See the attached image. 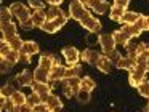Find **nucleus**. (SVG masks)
I'll list each match as a JSON object with an SVG mask.
<instances>
[{
    "label": "nucleus",
    "instance_id": "6e6d98bb",
    "mask_svg": "<svg viewBox=\"0 0 149 112\" xmlns=\"http://www.w3.org/2000/svg\"><path fill=\"white\" fill-rule=\"evenodd\" d=\"M148 102H149V98H148Z\"/></svg>",
    "mask_w": 149,
    "mask_h": 112
},
{
    "label": "nucleus",
    "instance_id": "3c124183",
    "mask_svg": "<svg viewBox=\"0 0 149 112\" xmlns=\"http://www.w3.org/2000/svg\"><path fill=\"white\" fill-rule=\"evenodd\" d=\"M45 2L48 3V5H58V6H59L63 0H45Z\"/></svg>",
    "mask_w": 149,
    "mask_h": 112
},
{
    "label": "nucleus",
    "instance_id": "f704fd0d",
    "mask_svg": "<svg viewBox=\"0 0 149 112\" xmlns=\"http://www.w3.org/2000/svg\"><path fill=\"white\" fill-rule=\"evenodd\" d=\"M75 98H77V101L80 102V104H87L88 101H90V91H87V90H82L75 95Z\"/></svg>",
    "mask_w": 149,
    "mask_h": 112
},
{
    "label": "nucleus",
    "instance_id": "20e7f679",
    "mask_svg": "<svg viewBox=\"0 0 149 112\" xmlns=\"http://www.w3.org/2000/svg\"><path fill=\"white\" fill-rule=\"evenodd\" d=\"M63 56H64L68 66L79 64V61L82 59V53H79V50L74 47H64L63 48Z\"/></svg>",
    "mask_w": 149,
    "mask_h": 112
},
{
    "label": "nucleus",
    "instance_id": "c03bdc74",
    "mask_svg": "<svg viewBox=\"0 0 149 112\" xmlns=\"http://www.w3.org/2000/svg\"><path fill=\"white\" fill-rule=\"evenodd\" d=\"M50 109L47 107V104L45 102H42V104H39V106H36V107L32 109V112H48Z\"/></svg>",
    "mask_w": 149,
    "mask_h": 112
},
{
    "label": "nucleus",
    "instance_id": "864d4df0",
    "mask_svg": "<svg viewBox=\"0 0 149 112\" xmlns=\"http://www.w3.org/2000/svg\"><path fill=\"white\" fill-rule=\"evenodd\" d=\"M144 112H149V106H148V107H146V109H144Z\"/></svg>",
    "mask_w": 149,
    "mask_h": 112
},
{
    "label": "nucleus",
    "instance_id": "f8f14e48",
    "mask_svg": "<svg viewBox=\"0 0 149 112\" xmlns=\"http://www.w3.org/2000/svg\"><path fill=\"white\" fill-rule=\"evenodd\" d=\"M45 104L53 112H61V109H63V102L56 95H48V98L45 99Z\"/></svg>",
    "mask_w": 149,
    "mask_h": 112
},
{
    "label": "nucleus",
    "instance_id": "6ab92c4d",
    "mask_svg": "<svg viewBox=\"0 0 149 112\" xmlns=\"http://www.w3.org/2000/svg\"><path fill=\"white\" fill-rule=\"evenodd\" d=\"M45 13H47V19H56V18H61V16H66L58 5H50L45 10Z\"/></svg>",
    "mask_w": 149,
    "mask_h": 112
},
{
    "label": "nucleus",
    "instance_id": "a19ab883",
    "mask_svg": "<svg viewBox=\"0 0 149 112\" xmlns=\"http://www.w3.org/2000/svg\"><path fill=\"white\" fill-rule=\"evenodd\" d=\"M19 26L24 29V31H32V29L36 27V24H34V21H32V16H31V18H27L26 21L19 22Z\"/></svg>",
    "mask_w": 149,
    "mask_h": 112
},
{
    "label": "nucleus",
    "instance_id": "79ce46f5",
    "mask_svg": "<svg viewBox=\"0 0 149 112\" xmlns=\"http://www.w3.org/2000/svg\"><path fill=\"white\" fill-rule=\"evenodd\" d=\"M11 67H13V64H10L7 59H3V58H2V66H0V72H2V74H7V72H10V70H11Z\"/></svg>",
    "mask_w": 149,
    "mask_h": 112
},
{
    "label": "nucleus",
    "instance_id": "49530a36",
    "mask_svg": "<svg viewBox=\"0 0 149 112\" xmlns=\"http://www.w3.org/2000/svg\"><path fill=\"white\" fill-rule=\"evenodd\" d=\"M19 63H31V54H27V53H23L21 51V54H19Z\"/></svg>",
    "mask_w": 149,
    "mask_h": 112
},
{
    "label": "nucleus",
    "instance_id": "0eeeda50",
    "mask_svg": "<svg viewBox=\"0 0 149 112\" xmlns=\"http://www.w3.org/2000/svg\"><path fill=\"white\" fill-rule=\"evenodd\" d=\"M116 40H114L112 34H100V47L104 53L116 50Z\"/></svg>",
    "mask_w": 149,
    "mask_h": 112
},
{
    "label": "nucleus",
    "instance_id": "9b49d317",
    "mask_svg": "<svg viewBox=\"0 0 149 112\" xmlns=\"http://www.w3.org/2000/svg\"><path fill=\"white\" fill-rule=\"evenodd\" d=\"M100 56H101V54L98 53L96 50H93V48H87V50L82 51V59H84L85 63L91 64V66H96Z\"/></svg>",
    "mask_w": 149,
    "mask_h": 112
},
{
    "label": "nucleus",
    "instance_id": "a18cd8bd",
    "mask_svg": "<svg viewBox=\"0 0 149 112\" xmlns=\"http://www.w3.org/2000/svg\"><path fill=\"white\" fill-rule=\"evenodd\" d=\"M63 91H64V95L68 96V98H71V96H75L74 90H72L69 85H66V83H64V86H63Z\"/></svg>",
    "mask_w": 149,
    "mask_h": 112
},
{
    "label": "nucleus",
    "instance_id": "f3484780",
    "mask_svg": "<svg viewBox=\"0 0 149 112\" xmlns=\"http://www.w3.org/2000/svg\"><path fill=\"white\" fill-rule=\"evenodd\" d=\"M122 31L125 32L127 35H128L130 38H135V37H138V35H141V29H139V26L138 24H123L122 26Z\"/></svg>",
    "mask_w": 149,
    "mask_h": 112
},
{
    "label": "nucleus",
    "instance_id": "09e8293b",
    "mask_svg": "<svg viewBox=\"0 0 149 112\" xmlns=\"http://www.w3.org/2000/svg\"><path fill=\"white\" fill-rule=\"evenodd\" d=\"M130 3V0H114V5H119V6H123V8H127Z\"/></svg>",
    "mask_w": 149,
    "mask_h": 112
},
{
    "label": "nucleus",
    "instance_id": "37998d69",
    "mask_svg": "<svg viewBox=\"0 0 149 112\" xmlns=\"http://www.w3.org/2000/svg\"><path fill=\"white\" fill-rule=\"evenodd\" d=\"M27 5H29L34 11H36V10H43V6H45V5H43V2H40V0H29Z\"/></svg>",
    "mask_w": 149,
    "mask_h": 112
},
{
    "label": "nucleus",
    "instance_id": "cd10ccee",
    "mask_svg": "<svg viewBox=\"0 0 149 112\" xmlns=\"http://www.w3.org/2000/svg\"><path fill=\"white\" fill-rule=\"evenodd\" d=\"M7 42L10 43L11 50H15V51H21V50H23L24 42L21 40V37H19V35H15V37H11L10 40H7Z\"/></svg>",
    "mask_w": 149,
    "mask_h": 112
},
{
    "label": "nucleus",
    "instance_id": "b1692460",
    "mask_svg": "<svg viewBox=\"0 0 149 112\" xmlns=\"http://www.w3.org/2000/svg\"><path fill=\"white\" fill-rule=\"evenodd\" d=\"M112 37H114V40H116V43H120V45H127L130 40H132V38H130L128 35L122 31V29H120V31L112 32Z\"/></svg>",
    "mask_w": 149,
    "mask_h": 112
},
{
    "label": "nucleus",
    "instance_id": "412c9836",
    "mask_svg": "<svg viewBox=\"0 0 149 112\" xmlns=\"http://www.w3.org/2000/svg\"><path fill=\"white\" fill-rule=\"evenodd\" d=\"M139 18H141V15H139V13H135V11H127L125 15L122 16L120 22H122V24H136Z\"/></svg>",
    "mask_w": 149,
    "mask_h": 112
},
{
    "label": "nucleus",
    "instance_id": "f257e3e1",
    "mask_svg": "<svg viewBox=\"0 0 149 112\" xmlns=\"http://www.w3.org/2000/svg\"><path fill=\"white\" fill-rule=\"evenodd\" d=\"M148 66L146 64H136L132 70H130V75H128V82L132 86H138L141 82H144V77L148 74Z\"/></svg>",
    "mask_w": 149,
    "mask_h": 112
},
{
    "label": "nucleus",
    "instance_id": "9d476101",
    "mask_svg": "<svg viewBox=\"0 0 149 112\" xmlns=\"http://www.w3.org/2000/svg\"><path fill=\"white\" fill-rule=\"evenodd\" d=\"M66 79V67L64 66H53L50 70V82H63Z\"/></svg>",
    "mask_w": 149,
    "mask_h": 112
},
{
    "label": "nucleus",
    "instance_id": "5fc2aeb1",
    "mask_svg": "<svg viewBox=\"0 0 149 112\" xmlns=\"http://www.w3.org/2000/svg\"><path fill=\"white\" fill-rule=\"evenodd\" d=\"M148 70H149V58H148Z\"/></svg>",
    "mask_w": 149,
    "mask_h": 112
},
{
    "label": "nucleus",
    "instance_id": "603ef678",
    "mask_svg": "<svg viewBox=\"0 0 149 112\" xmlns=\"http://www.w3.org/2000/svg\"><path fill=\"white\" fill-rule=\"evenodd\" d=\"M79 2L84 3V5H88V2H90V0H79Z\"/></svg>",
    "mask_w": 149,
    "mask_h": 112
},
{
    "label": "nucleus",
    "instance_id": "a878e982",
    "mask_svg": "<svg viewBox=\"0 0 149 112\" xmlns=\"http://www.w3.org/2000/svg\"><path fill=\"white\" fill-rule=\"evenodd\" d=\"M80 88L82 90H87V91H93L95 88H96V82H95L93 79H91V77H84V79H82V83H80Z\"/></svg>",
    "mask_w": 149,
    "mask_h": 112
},
{
    "label": "nucleus",
    "instance_id": "bb28decb",
    "mask_svg": "<svg viewBox=\"0 0 149 112\" xmlns=\"http://www.w3.org/2000/svg\"><path fill=\"white\" fill-rule=\"evenodd\" d=\"M11 101H13L16 106H23V104H26V102H27V95H24L23 91L16 90V91L13 93V96H11Z\"/></svg>",
    "mask_w": 149,
    "mask_h": 112
},
{
    "label": "nucleus",
    "instance_id": "ea45409f",
    "mask_svg": "<svg viewBox=\"0 0 149 112\" xmlns=\"http://www.w3.org/2000/svg\"><path fill=\"white\" fill-rule=\"evenodd\" d=\"M10 51H11L10 43H8L7 40H3V38H2V42H0V56H7Z\"/></svg>",
    "mask_w": 149,
    "mask_h": 112
},
{
    "label": "nucleus",
    "instance_id": "aec40b11",
    "mask_svg": "<svg viewBox=\"0 0 149 112\" xmlns=\"http://www.w3.org/2000/svg\"><path fill=\"white\" fill-rule=\"evenodd\" d=\"M125 13H127V8L119 6V5H112V8H111V11H109V18L114 19V21H120Z\"/></svg>",
    "mask_w": 149,
    "mask_h": 112
},
{
    "label": "nucleus",
    "instance_id": "1a4fd4ad",
    "mask_svg": "<svg viewBox=\"0 0 149 112\" xmlns=\"http://www.w3.org/2000/svg\"><path fill=\"white\" fill-rule=\"evenodd\" d=\"M0 32H2V38L3 40H10L11 37L18 35V27L11 21V22H7V24H0Z\"/></svg>",
    "mask_w": 149,
    "mask_h": 112
},
{
    "label": "nucleus",
    "instance_id": "dca6fc26",
    "mask_svg": "<svg viewBox=\"0 0 149 112\" xmlns=\"http://www.w3.org/2000/svg\"><path fill=\"white\" fill-rule=\"evenodd\" d=\"M112 66H114V64L107 59L106 54H101L100 59H98V63H96V67L101 70V72H104V74H109L111 70H112Z\"/></svg>",
    "mask_w": 149,
    "mask_h": 112
},
{
    "label": "nucleus",
    "instance_id": "c85d7f7f",
    "mask_svg": "<svg viewBox=\"0 0 149 112\" xmlns=\"http://www.w3.org/2000/svg\"><path fill=\"white\" fill-rule=\"evenodd\" d=\"M80 75V66L74 64V66H68L66 67V79H71V77H79Z\"/></svg>",
    "mask_w": 149,
    "mask_h": 112
},
{
    "label": "nucleus",
    "instance_id": "58836bf2",
    "mask_svg": "<svg viewBox=\"0 0 149 112\" xmlns=\"http://www.w3.org/2000/svg\"><path fill=\"white\" fill-rule=\"evenodd\" d=\"M136 24L139 26V29H141V31H149V16L141 15V18L138 19V22H136Z\"/></svg>",
    "mask_w": 149,
    "mask_h": 112
},
{
    "label": "nucleus",
    "instance_id": "4c0bfd02",
    "mask_svg": "<svg viewBox=\"0 0 149 112\" xmlns=\"http://www.w3.org/2000/svg\"><path fill=\"white\" fill-rule=\"evenodd\" d=\"M104 54H106V56H107V59H109V61H111V63H112V64H117V63H119V59H120V58H122V54H120V53H119V51H117V50L107 51V53H104Z\"/></svg>",
    "mask_w": 149,
    "mask_h": 112
},
{
    "label": "nucleus",
    "instance_id": "4468645a",
    "mask_svg": "<svg viewBox=\"0 0 149 112\" xmlns=\"http://www.w3.org/2000/svg\"><path fill=\"white\" fill-rule=\"evenodd\" d=\"M34 80L36 82H40V83H48L50 82V70L43 69V67H37L34 70Z\"/></svg>",
    "mask_w": 149,
    "mask_h": 112
},
{
    "label": "nucleus",
    "instance_id": "423d86ee",
    "mask_svg": "<svg viewBox=\"0 0 149 112\" xmlns=\"http://www.w3.org/2000/svg\"><path fill=\"white\" fill-rule=\"evenodd\" d=\"M80 26H82L84 29H87L88 32H100V29H101L100 19L93 18L91 15H88L87 18L82 19V21H80Z\"/></svg>",
    "mask_w": 149,
    "mask_h": 112
},
{
    "label": "nucleus",
    "instance_id": "4be33fe9",
    "mask_svg": "<svg viewBox=\"0 0 149 112\" xmlns=\"http://www.w3.org/2000/svg\"><path fill=\"white\" fill-rule=\"evenodd\" d=\"M39 45L36 43V42H32V40H27V42H24V45H23V53H27V54H31V56H32V54H37L39 53Z\"/></svg>",
    "mask_w": 149,
    "mask_h": 112
},
{
    "label": "nucleus",
    "instance_id": "c756f323",
    "mask_svg": "<svg viewBox=\"0 0 149 112\" xmlns=\"http://www.w3.org/2000/svg\"><path fill=\"white\" fill-rule=\"evenodd\" d=\"M19 54H21V51H15V50H11L10 53L7 54V56H2V58H3V59H7L10 64H13V66H15L16 63H19Z\"/></svg>",
    "mask_w": 149,
    "mask_h": 112
},
{
    "label": "nucleus",
    "instance_id": "2f4dec72",
    "mask_svg": "<svg viewBox=\"0 0 149 112\" xmlns=\"http://www.w3.org/2000/svg\"><path fill=\"white\" fill-rule=\"evenodd\" d=\"M111 8H112V6L109 5V2H104V0H101V3L93 10V11L96 13V15H104V13L111 11Z\"/></svg>",
    "mask_w": 149,
    "mask_h": 112
},
{
    "label": "nucleus",
    "instance_id": "6e6552de",
    "mask_svg": "<svg viewBox=\"0 0 149 112\" xmlns=\"http://www.w3.org/2000/svg\"><path fill=\"white\" fill-rule=\"evenodd\" d=\"M15 82L19 86H32V83L36 82V80H34V72H31V70H23V72H19L15 77Z\"/></svg>",
    "mask_w": 149,
    "mask_h": 112
},
{
    "label": "nucleus",
    "instance_id": "393cba45",
    "mask_svg": "<svg viewBox=\"0 0 149 112\" xmlns=\"http://www.w3.org/2000/svg\"><path fill=\"white\" fill-rule=\"evenodd\" d=\"M11 18H13V13H11L10 6H2L0 8V24H7V22H11Z\"/></svg>",
    "mask_w": 149,
    "mask_h": 112
},
{
    "label": "nucleus",
    "instance_id": "5701e85b",
    "mask_svg": "<svg viewBox=\"0 0 149 112\" xmlns=\"http://www.w3.org/2000/svg\"><path fill=\"white\" fill-rule=\"evenodd\" d=\"M63 82L66 83V85H69L72 90H74V93L77 95L79 91H80V83H82V79L80 77H71V79H64Z\"/></svg>",
    "mask_w": 149,
    "mask_h": 112
},
{
    "label": "nucleus",
    "instance_id": "e433bc0d",
    "mask_svg": "<svg viewBox=\"0 0 149 112\" xmlns=\"http://www.w3.org/2000/svg\"><path fill=\"white\" fill-rule=\"evenodd\" d=\"M85 40H87V43L88 45H96V43H100V34L98 32H88L87 34V37H85Z\"/></svg>",
    "mask_w": 149,
    "mask_h": 112
},
{
    "label": "nucleus",
    "instance_id": "473e14b6",
    "mask_svg": "<svg viewBox=\"0 0 149 112\" xmlns=\"http://www.w3.org/2000/svg\"><path fill=\"white\" fill-rule=\"evenodd\" d=\"M15 91H16V88L13 86V83H7V85L2 86V90H0V95H2V96H7V98H11Z\"/></svg>",
    "mask_w": 149,
    "mask_h": 112
},
{
    "label": "nucleus",
    "instance_id": "ddd939ff",
    "mask_svg": "<svg viewBox=\"0 0 149 112\" xmlns=\"http://www.w3.org/2000/svg\"><path fill=\"white\" fill-rule=\"evenodd\" d=\"M135 66H136V59L130 56H122L119 59V63L116 64L117 69H125V70H132Z\"/></svg>",
    "mask_w": 149,
    "mask_h": 112
},
{
    "label": "nucleus",
    "instance_id": "c9c22d12",
    "mask_svg": "<svg viewBox=\"0 0 149 112\" xmlns=\"http://www.w3.org/2000/svg\"><path fill=\"white\" fill-rule=\"evenodd\" d=\"M42 98H40L37 93H31V95H27V104H31L32 107H36V106L42 104Z\"/></svg>",
    "mask_w": 149,
    "mask_h": 112
},
{
    "label": "nucleus",
    "instance_id": "8fccbe9b",
    "mask_svg": "<svg viewBox=\"0 0 149 112\" xmlns=\"http://www.w3.org/2000/svg\"><path fill=\"white\" fill-rule=\"evenodd\" d=\"M100 3H101V0H90V2H88V6H90L91 10H95Z\"/></svg>",
    "mask_w": 149,
    "mask_h": 112
},
{
    "label": "nucleus",
    "instance_id": "f03ea898",
    "mask_svg": "<svg viewBox=\"0 0 149 112\" xmlns=\"http://www.w3.org/2000/svg\"><path fill=\"white\" fill-rule=\"evenodd\" d=\"M88 15H90V11L87 10V6H85L84 3H80L79 0H72L71 2V5H69V16H71L72 19L80 22L82 19L87 18Z\"/></svg>",
    "mask_w": 149,
    "mask_h": 112
},
{
    "label": "nucleus",
    "instance_id": "39448f33",
    "mask_svg": "<svg viewBox=\"0 0 149 112\" xmlns=\"http://www.w3.org/2000/svg\"><path fill=\"white\" fill-rule=\"evenodd\" d=\"M32 93H37V95L42 98V101L45 102V99L48 98V95H52V85L50 83H40V82H34L32 86H31Z\"/></svg>",
    "mask_w": 149,
    "mask_h": 112
},
{
    "label": "nucleus",
    "instance_id": "2eb2a0df",
    "mask_svg": "<svg viewBox=\"0 0 149 112\" xmlns=\"http://www.w3.org/2000/svg\"><path fill=\"white\" fill-rule=\"evenodd\" d=\"M39 66L47 69V70H52V67L55 66V56L50 53H43L39 59Z\"/></svg>",
    "mask_w": 149,
    "mask_h": 112
},
{
    "label": "nucleus",
    "instance_id": "a211bd4d",
    "mask_svg": "<svg viewBox=\"0 0 149 112\" xmlns=\"http://www.w3.org/2000/svg\"><path fill=\"white\" fill-rule=\"evenodd\" d=\"M32 21H34V24H36V27H42L47 21L45 10H36V11L32 13Z\"/></svg>",
    "mask_w": 149,
    "mask_h": 112
},
{
    "label": "nucleus",
    "instance_id": "7c9ffc66",
    "mask_svg": "<svg viewBox=\"0 0 149 112\" xmlns=\"http://www.w3.org/2000/svg\"><path fill=\"white\" fill-rule=\"evenodd\" d=\"M40 29H42V31H45V32H48V34H53V32L59 31V27L55 24V21H52V19H47L45 24H43Z\"/></svg>",
    "mask_w": 149,
    "mask_h": 112
},
{
    "label": "nucleus",
    "instance_id": "7ed1b4c3",
    "mask_svg": "<svg viewBox=\"0 0 149 112\" xmlns=\"http://www.w3.org/2000/svg\"><path fill=\"white\" fill-rule=\"evenodd\" d=\"M10 10H11V13H13V18H16L19 22L26 21L27 18L32 16L29 11V8H27L24 3H19V2H15L13 5H10Z\"/></svg>",
    "mask_w": 149,
    "mask_h": 112
},
{
    "label": "nucleus",
    "instance_id": "de8ad7c7",
    "mask_svg": "<svg viewBox=\"0 0 149 112\" xmlns=\"http://www.w3.org/2000/svg\"><path fill=\"white\" fill-rule=\"evenodd\" d=\"M32 106H31V104H27V102H26V104H23V106H19V112H32Z\"/></svg>",
    "mask_w": 149,
    "mask_h": 112
},
{
    "label": "nucleus",
    "instance_id": "72a5a7b5",
    "mask_svg": "<svg viewBox=\"0 0 149 112\" xmlns=\"http://www.w3.org/2000/svg\"><path fill=\"white\" fill-rule=\"evenodd\" d=\"M136 90H138V93L141 96H144V98H149V80H144V82H141L138 86H136Z\"/></svg>",
    "mask_w": 149,
    "mask_h": 112
}]
</instances>
